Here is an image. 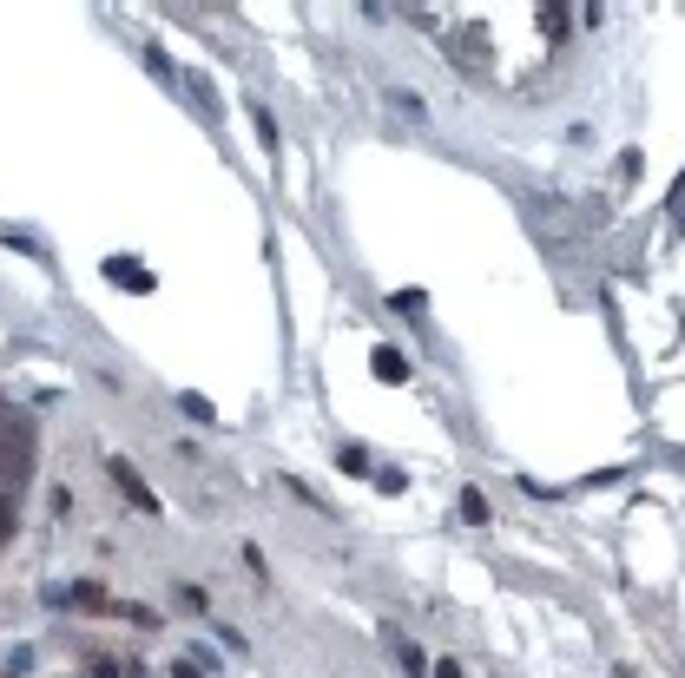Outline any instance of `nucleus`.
I'll return each instance as SVG.
<instances>
[{"mask_svg": "<svg viewBox=\"0 0 685 678\" xmlns=\"http://www.w3.org/2000/svg\"><path fill=\"white\" fill-rule=\"evenodd\" d=\"M106 474H112V481H119V494H126V501L139 507V514H159V494H152V488H145V481H139V468H132L126 455H106Z\"/></svg>", "mask_w": 685, "mask_h": 678, "instance_id": "nucleus-1", "label": "nucleus"}, {"mask_svg": "<svg viewBox=\"0 0 685 678\" xmlns=\"http://www.w3.org/2000/svg\"><path fill=\"white\" fill-rule=\"evenodd\" d=\"M106 277H112L119 290H132V297H152V290H159V277H152L139 257H106Z\"/></svg>", "mask_w": 685, "mask_h": 678, "instance_id": "nucleus-2", "label": "nucleus"}, {"mask_svg": "<svg viewBox=\"0 0 685 678\" xmlns=\"http://www.w3.org/2000/svg\"><path fill=\"white\" fill-rule=\"evenodd\" d=\"M369 363H376V376H383V382H409V356H402L396 343H376Z\"/></svg>", "mask_w": 685, "mask_h": 678, "instance_id": "nucleus-3", "label": "nucleus"}, {"mask_svg": "<svg viewBox=\"0 0 685 678\" xmlns=\"http://www.w3.org/2000/svg\"><path fill=\"white\" fill-rule=\"evenodd\" d=\"M383 639H389V652H396V659H402V672H409V678H429V659H422V652H415V646H409V639H402L396 626H383Z\"/></svg>", "mask_w": 685, "mask_h": 678, "instance_id": "nucleus-4", "label": "nucleus"}, {"mask_svg": "<svg viewBox=\"0 0 685 678\" xmlns=\"http://www.w3.org/2000/svg\"><path fill=\"white\" fill-rule=\"evenodd\" d=\"M178 409L192 415V422H198V428H218V409H211L205 395H192V389H185V395H178Z\"/></svg>", "mask_w": 685, "mask_h": 678, "instance_id": "nucleus-5", "label": "nucleus"}, {"mask_svg": "<svg viewBox=\"0 0 685 678\" xmlns=\"http://www.w3.org/2000/svg\"><path fill=\"white\" fill-rule=\"evenodd\" d=\"M383 99H389V106L402 112V119H429V106H422V99H415V93H402V86H389Z\"/></svg>", "mask_w": 685, "mask_h": 678, "instance_id": "nucleus-6", "label": "nucleus"}, {"mask_svg": "<svg viewBox=\"0 0 685 678\" xmlns=\"http://www.w3.org/2000/svg\"><path fill=\"white\" fill-rule=\"evenodd\" d=\"M251 119H257V139H264V152H277V119H271V106H251Z\"/></svg>", "mask_w": 685, "mask_h": 678, "instance_id": "nucleus-7", "label": "nucleus"}, {"mask_svg": "<svg viewBox=\"0 0 685 678\" xmlns=\"http://www.w3.org/2000/svg\"><path fill=\"white\" fill-rule=\"evenodd\" d=\"M145 66H152V79H165V86H178L172 60H165V47H145Z\"/></svg>", "mask_w": 685, "mask_h": 678, "instance_id": "nucleus-8", "label": "nucleus"}, {"mask_svg": "<svg viewBox=\"0 0 685 678\" xmlns=\"http://www.w3.org/2000/svg\"><path fill=\"white\" fill-rule=\"evenodd\" d=\"M178 606H192V613H211V593H205V586H192V580H185V586H178Z\"/></svg>", "mask_w": 685, "mask_h": 678, "instance_id": "nucleus-9", "label": "nucleus"}, {"mask_svg": "<svg viewBox=\"0 0 685 678\" xmlns=\"http://www.w3.org/2000/svg\"><path fill=\"white\" fill-rule=\"evenodd\" d=\"M462 521H475V527H488V501H481V494H475V488H468V494H462Z\"/></svg>", "mask_w": 685, "mask_h": 678, "instance_id": "nucleus-10", "label": "nucleus"}, {"mask_svg": "<svg viewBox=\"0 0 685 678\" xmlns=\"http://www.w3.org/2000/svg\"><path fill=\"white\" fill-rule=\"evenodd\" d=\"M93 678H132L126 659H93Z\"/></svg>", "mask_w": 685, "mask_h": 678, "instance_id": "nucleus-11", "label": "nucleus"}, {"mask_svg": "<svg viewBox=\"0 0 685 678\" xmlns=\"http://www.w3.org/2000/svg\"><path fill=\"white\" fill-rule=\"evenodd\" d=\"M336 461H343V474H369V455H363V448H343Z\"/></svg>", "mask_w": 685, "mask_h": 678, "instance_id": "nucleus-12", "label": "nucleus"}, {"mask_svg": "<svg viewBox=\"0 0 685 678\" xmlns=\"http://www.w3.org/2000/svg\"><path fill=\"white\" fill-rule=\"evenodd\" d=\"M218 646H231V652H238V659H244V652H251V646H244V632H238V626H218Z\"/></svg>", "mask_w": 685, "mask_h": 678, "instance_id": "nucleus-13", "label": "nucleus"}, {"mask_svg": "<svg viewBox=\"0 0 685 678\" xmlns=\"http://www.w3.org/2000/svg\"><path fill=\"white\" fill-rule=\"evenodd\" d=\"M376 488H383V494H402L409 481H402V468H383V474H376Z\"/></svg>", "mask_w": 685, "mask_h": 678, "instance_id": "nucleus-14", "label": "nucleus"}, {"mask_svg": "<svg viewBox=\"0 0 685 678\" xmlns=\"http://www.w3.org/2000/svg\"><path fill=\"white\" fill-rule=\"evenodd\" d=\"M429 672H435V678H462V665H455V659H435Z\"/></svg>", "mask_w": 685, "mask_h": 678, "instance_id": "nucleus-15", "label": "nucleus"}, {"mask_svg": "<svg viewBox=\"0 0 685 678\" xmlns=\"http://www.w3.org/2000/svg\"><path fill=\"white\" fill-rule=\"evenodd\" d=\"M172 678H205V672H198V665H172Z\"/></svg>", "mask_w": 685, "mask_h": 678, "instance_id": "nucleus-16", "label": "nucleus"}]
</instances>
